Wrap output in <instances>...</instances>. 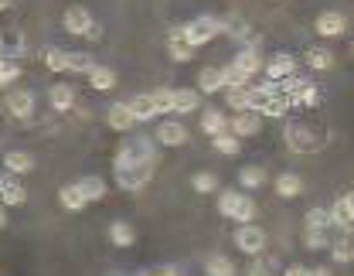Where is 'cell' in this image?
Segmentation results:
<instances>
[{"label": "cell", "mask_w": 354, "mask_h": 276, "mask_svg": "<svg viewBox=\"0 0 354 276\" xmlns=\"http://www.w3.org/2000/svg\"><path fill=\"white\" fill-rule=\"evenodd\" d=\"M218 212L225 215V219H235L239 226H245V222L256 219V201L245 198V194H239V191H221Z\"/></svg>", "instance_id": "cell-1"}, {"label": "cell", "mask_w": 354, "mask_h": 276, "mask_svg": "<svg viewBox=\"0 0 354 276\" xmlns=\"http://www.w3.org/2000/svg\"><path fill=\"white\" fill-rule=\"evenodd\" d=\"M184 28V38L191 42L194 48L208 45L212 38H218L221 31H225V24H221L218 17H212V14H205V17H194L191 24H180Z\"/></svg>", "instance_id": "cell-2"}, {"label": "cell", "mask_w": 354, "mask_h": 276, "mask_svg": "<svg viewBox=\"0 0 354 276\" xmlns=\"http://www.w3.org/2000/svg\"><path fill=\"white\" fill-rule=\"evenodd\" d=\"M157 154H153V143L143 137H130L123 140L120 154H116V167H127V164H153Z\"/></svg>", "instance_id": "cell-3"}, {"label": "cell", "mask_w": 354, "mask_h": 276, "mask_svg": "<svg viewBox=\"0 0 354 276\" xmlns=\"http://www.w3.org/2000/svg\"><path fill=\"white\" fill-rule=\"evenodd\" d=\"M150 178H153V164H127V167H116V184H120L123 191H140Z\"/></svg>", "instance_id": "cell-4"}, {"label": "cell", "mask_w": 354, "mask_h": 276, "mask_svg": "<svg viewBox=\"0 0 354 276\" xmlns=\"http://www.w3.org/2000/svg\"><path fill=\"white\" fill-rule=\"evenodd\" d=\"M235 246H239L245 256H263L266 232L259 229V226H252V222H245V226H239V229H235Z\"/></svg>", "instance_id": "cell-5"}, {"label": "cell", "mask_w": 354, "mask_h": 276, "mask_svg": "<svg viewBox=\"0 0 354 276\" xmlns=\"http://www.w3.org/2000/svg\"><path fill=\"white\" fill-rule=\"evenodd\" d=\"M330 219H334V229H341L344 235H354V194H341L330 205Z\"/></svg>", "instance_id": "cell-6"}, {"label": "cell", "mask_w": 354, "mask_h": 276, "mask_svg": "<svg viewBox=\"0 0 354 276\" xmlns=\"http://www.w3.org/2000/svg\"><path fill=\"white\" fill-rule=\"evenodd\" d=\"M62 24H65V31H68V35H79V38H86L88 31H92V24H95V21H92V14H88L82 3H75V7H68V10H65Z\"/></svg>", "instance_id": "cell-7"}, {"label": "cell", "mask_w": 354, "mask_h": 276, "mask_svg": "<svg viewBox=\"0 0 354 276\" xmlns=\"http://www.w3.org/2000/svg\"><path fill=\"white\" fill-rule=\"evenodd\" d=\"M0 201H3V208H7V205L17 208V205L28 201V187L17 181L14 174H0Z\"/></svg>", "instance_id": "cell-8"}, {"label": "cell", "mask_w": 354, "mask_h": 276, "mask_svg": "<svg viewBox=\"0 0 354 276\" xmlns=\"http://www.w3.org/2000/svg\"><path fill=\"white\" fill-rule=\"evenodd\" d=\"M344 28H348V21H344V14H337V10H324V14L317 17V24H313V31H317L320 38H341Z\"/></svg>", "instance_id": "cell-9"}, {"label": "cell", "mask_w": 354, "mask_h": 276, "mask_svg": "<svg viewBox=\"0 0 354 276\" xmlns=\"http://www.w3.org/2000/svg\"><path fill=\"white\" fill-rule=\"evenodd\" d=\"M167 55L174 62H191L194 58V45L184 38V28H171L167 31Z\"/></svg>", "instance_id": "cell-10"}, {"label": "cell", "mask_w": 354, "mask_h": 276, "mask_svg": "<svg viewBox=\"0 0 354 276\" xmlns=\"http://www.w3.org/2000/svg\"><path fill=\"white\" fill-rule=\"evenodd\" d=\"M259 127H263V116H259L256 109H242V113H235V120H232V134H235V137H256Z\"/></svg>", "instance_id": "cell-11"}, {"label": "cell", "mask_w": 354, "mask_h": 276, "mask_svg": "<svg viewBox=\"0 0 354 276\" xmlns=\"http://www.w3.org/2000/svg\"><path fill=\"white\" fill-rule=\"evenodd\" d=\"M7 109H10L14 120H28V116L35 113V95L24 92V89H14L7 95Z\"/></svg>", "instance_id": "cell-12"}, {"label": "cell", "mask_w": 354, "mask_h": 276, "mask_svg": "<svg viewBox=\"0 0 354 276\" xmlns=\"http://www.w3.org/2000/svg\"><path fill=\"white\" fill-rule=\"evenodd\" d=\"M106 120H109V127H113V130H120V134L133 130V123H136L130 102H113V106H109V113H106Z\"/></svg>", "instance_id": "cell-13"}, {"label": "cell", "mask_w": 354, "mask_h": 276, "mask_svg": "<svg viewBox=\"0 0 354 276\" xmlns=\"http://www.w3.org/2000/svg\"><path fill=\"white\" fill-rule=\"evenodd\" d=\"M286 143H290V150H317L320 147V140H310V130L304 123H290L286 127Z\"/></svg>", "instance_id": "cell-14"}, {"label": "cell", "mask_w": 354, "mask_h": 276, "mask_svg": "<svg viewBox=\"0 0 354 276\" xmlns=\"http://www.w3.org/2000/svg\"><path fill=\"white\" fill-rule=\"evenodd\" d=\"M24 51H28V42H24V35H21L17 28L0 31V55H3V58H21Z\"/></svg>", "instance_id": "cell-15"}, {"label": "cell", "mask_w": 354, "mask_h": 276, "mask_svg": "<svg viewBox=\"0 0 354 276\" xmlns=\"http://www.w3.org/2000/svg\"><path fill=\"white\" fill-rule=\"evenodd\" d=\"M3 171L7 174H31L35 171V157L24 150H7L3 154Z\"/></svg>", "instance_id": "cell-16"}, {"label": "cell", "mask_w": 354, "mask_h": 276, "mask_svg": "<svg viewBox=\"0 0 354 276\" xmlns=\"http://www.w3.org/2000/svg\"><path fill=\"white\" fill-rule=\"evenodd\" d=\"M201 130H205L208 137H218V134H228V130H232V120H228L221 109H205V113H201Z\"/></svg>", "instance_id": "cell-17"}, {"label": "cell", "mask_w": 354, "mask_h": 276, "mask_svg": "<svg viewBox=\"0 0 354 276\" xmlns=\"http://www.w3.org/2000/svg\"><path fill=\"white\" fill-rule=\"evenodd\" d=\"M297 72V58L293 55H276V58H269L266 62V75L276 82V79H290Z\"/></svg>", "instance_id": "cell-18"}, {"label": "cell", "mask_w": 354, "mask_h": 276, "mask_svg": "<svg viewBox=\"0 0 354 276\" xmlns=\"http://www.w3.org/2000/svg\"><path fill=\"white\" fill-rule=\"evenodd\" d=\"M58 201H62V208H68V212H82V208L88 205L82 184H65V187L58 191Z\"/></svg>", "instance_id": "cell-19"}, {"label": "cell", "mask_w": 354, "mask_h": 276, "mask_svg": "<svg viewBox=\"0 0 354 276\" xmlns=\"http://www.w3.org/2000/svg\"><path fill=\"white\" fill-rule=\"evenodd\" d=\"M48 102H51V109L68 113V109L75 106V92H72V86L58 82V86H51V89H48Z\"/></svg>", "instance_id": "cell-20"}, {"label": "cell", "mask_w": 354, "mask_h": 276, "mask_svg": "<svg viewBox=\"0 0 354 276\" xmlns=\"http://www.w3.org/2000/svg\"><path fill=\"white\" fill-rule=\"evenodd\" d=\"M187 137H191V134H187L184 123H164V127L157 130V140H160L164 147H184Z\"/></svg>", "instance_id": "cell-21"}, {"label": "cell", "mask_w": 354, "mask_h": 276, "mask_svg": "<svg viewBox=\"0 0 354 276\" xmlns=\"http://www.w3.org/2000/svg\"><path fill=\"white\" fill-rule=\"evenodd\" d=\"M300 191H304V178H300V174L286 171V174L276 178V194H279V198H297Z\"/></svg>", "instance_id": "cell-22"}, {"label": "cell", "mask_w": 354, "mask_h": 276, "mask_svg": "<svg viewBox=\"0 0 354 276\" xmlns=\"http://www.w3.org/2000/svg\"><path fill=\"white\" fill-rule=\"evenodd\" d=\"M201 109V95L194 89H174V109L171 113H194Z\"/></svg>", "instance_id": "cell-23"}, {"label": "cell", "mask_w": 354, "mask_h": 276, "mask_svg": "<svg viewBox=\"0 0 354 276\" xmlns=\"http://www.w3.org/2000/svg\"><path fill=\"white\" fill-rule=\"evenodd\" d=\"M130 109H133V116H136L140 123H147V120L160 116V113H157V106H153V95H133Z\"/></svg>", "instance_id": "cell-24"}, {"label": "cell", "mask_w": 354, "mask_h": 276, "mask_svg": "<svg viewBox=\"0 0 354 276\" xmlns=\"http://www.w3.org/2000/svg\"><path fill=\"white\" fill-rule=\"evenodd\" d=\"M320 102V92H317V86H310V82H304L297 92H290V109H300V106H317Z\"/></svg>", "instance_id": "cell-25"}, {"label": "cell", "mask_w": 354, "mask_h": 276, "mask_svg": "<svg viewBox=\"0 0 354 276\" xmlns=\"http://www.w3.org/2000/svg\"><path fill=\"white\" fill-rule=\"evenodd\" d=\"M235 65H239V68H242L245 75H256L259 68H266L263 58H259V51H256V48H242V51L235 55Z\"/></svg>", "instance_id": "cell-26"}, {"label": "cell", "mask_w": 354, "mask_h": 276, "mask_svg": "<svg viewBox=\"0 0 354 276\" xmlns=\"http://www.w3.org/2000/svg\"><path fill=\"white\" fill-rule=\"evenodd\" d=\"M198 89L205 92V95H212V92L225 89V82H221V68H215V65L201 68V75H198Z\"/></svg>", "instance_id": "cell-27"}, {"label": "cell", "mask_w": 354, "mask_h": 276, "mask_svg": "<svg viewBox=\"0 0 354 276\" xmlns=\"http://www.w3.org/2000/svg\"><path fill=\"white\" fill-rule=\"evenodd\" d=\"M88 86H92V89H99V92L113 89V86H116V72H113V68H106V65H95V68L88 72Z\"/></svg>", "instance_id": "cell-28"}, {"label": "cell", "mask_w": 354, "mask_h": 276, "mask_svg": "<svg viewBox=\"0 0 354 276\" xmlns=\"http://www.w3.org/2000/svg\"><path fill=\"white\" fill-rule=\"evenodd\" d=\"M109 239H113V246L130 249L133 242H136V232H133L130 222H113V226H109Z\"/></svg>", "instance_id": "cell-29"}, {"label": "cell", "mask_w": 354, "mask_h": 276, "mask_svg": "<svg viewBox=\"0 0 354 276\" xmlns=\"http://www.w3.org/2000/svg\"><path fill=\"white\" fill-rule=\"evenodd\" d=\"M249 79H252V75H245V72H242V68H239L235 62L221 68V82H225V89H239V86H249Z\"/></svg>", "instance_id": "cell-30"}, {"label": "cell", "mask_w": 354, "mask_h": 276, "mask_svg": "<svg viewBox=\"0 0 354 276\" xmlns=\"http://www.w3.org/2000/svg\"><path fill=\"white\" fill-rule=\"evenodd\" d=\"M205 273L208 276H235V263H232L228 256H208Z\"/></svg>", "instance_id": "cell-31"}, {"label": "cell", "mask_w": 354, "mask_h": 276, "mask_svg": "<svg viewBox=\"0 0 354 276\" xmlns=\"http://www.w3.org/2000/svg\"><path fill=\"white\" fill-rule=\"evenodd\" d=\"M330 256H334V263H351V259H354L351 235H341L337 242H330Z\"/></svg>", "instance_id": "cell-32"}, {"label": "cell", "mask_w": 354, "mask_h": 276, "mask_svg": "<svg viewBox=\"0 0 354 276\" xmlns=\"http://www.w3.org/2000/svg\"><path fill=\"white\" fill-rule=\"evenodd\" d=\"M65 58H68V72H79V75H88V72L95 68L92 55H86V51H68Z\"/></svg>", "instance_id": "cell-33"}, {"label": "cell", "mask_w": 354, "mask_h": 276, "mask_svg": "<svg viewBox=\"0 0 354 276\" xmlns=\"http://www.w3.org/2000/svg\"><path fill=\"white\" fill-rule=\"evenodd\" d=\"M228 106L232 109H252V86H239V89H228Z\"/></svg>", "instance_id": "cell-34"}, {"label": "cell", "mask_w": 354, "mask_h": 276, "mask_svg": "<svg viewBox=\"0 0 354 276\" xmlns=\"http://www.w3.org/2000/svg\"><path fill=\"white\" fill-rule=\"evenodd\" d=\"M79 184H82V191H86L88 201H102V198H106V191H109V187H106V181H102V178H95V174L82 178Z\"/></svg>", "instance_id": "cell-35"}, {"label": "cell", "mask_w": 354, "mask_h": 276, "mask_svg": "<svg viewBox=\"0 0 354 276\" xmlns=\"http://www.w3.org/2000/svg\"><path fill=\"white\" fill-rule=\"evenodd\" d=\"M307 65L310 68H317V72H327V68L334 65V55H330L327 48H310L307 51Z\"/></svg>", "instance_id": "cell-36"}, {"label": "cell", "mask_w": 354, "mask_h": 276, "mask_svg": "<svg viewBox=\"0 0 354 276\" xmlns=\"http://www.w3.org/2000/svg\"><path fill=\"white\" fill-rule=\"evenodd\" d=\"M239 184H242V187H263L266 171L263 167H256V164H249V167H242V171H239Z\"/></svg>", "instance_id": "cell-37"}, {"label": "cell", "mask_w": 354, "mask_h": 276, "mask_svg": "<svg viewBox=\"0 0 354 276\" xmlns=\"http://www.w3.org/2000/svg\"><path fill=\"white\" fill-rule=\"evenodd\" d=\"M334 219H330V208H310L307 212V229H327L330 232Z\"/></svg>", "instance_id": "cell-38"}, {"label": "cell", "mask_w": 354, "mask_h": 276, "mask_svg": "<svg viewBox=\"0 0 354 276\" xmlns=\"http://www.w3.org/2000/svg\"><path fill=\"white\" fill-rule=\"evenodd\" d=\"M17 79H21V65L14 58H0V89L10 86V82H17Z\"/></svg>", "instance_id": "cell-39"}, {"label": "cell", "mask_w": 354, "mask_h": 276, "mask_svg": "<svg viewBox=\"0 0 354 276\" xmlns=\"http://www.w3.org/2000/svg\"><path fill=\"white\" fill-rule=\"evenodd\" d=\"M68 51H55V48H44V65L51 68V72H68V58H65Z\"/></svg>", "instance_id": "cell-40"}, {"label": "cell", "mask_w": 354, "mask_h": 276, "mask_svg": "<svg viewBox=\"0 0 354 276\" xmlns=\"http://www.w3.org/2000/svg\"><path fill=\"white\" fill-rule=\"evenodd\" d=\"M212 143H215V150H218V154H228V157L242 150V140L232 137V134H218V137H212Z\"/></svg>", "instance_id": "cell-41"}, {"label": "cell", "mask_w": 354, "mask_h": 276, "mask_svg": "<svg viewBox=\"0 0 354 276\" xmlns=\"http://www.w3.org/2000/svg\"><path fill=\"white\" fill-rule=\"evenodd\" d=\"M194 191L198 194H212V191H218V178L212 174V171H201V174H194Z\"/></svg>", "instance_id": "cell-42"}, {"label": "cell", "mask_w": 354, "mask_h": 276, "mask_svg": "<svg viewBox=\"0 0 354 276\" xmlns=\"http://www.w3.org/2000/svg\"><path fill=\"white\" fill-rule=\"evenodd\" d=\"M221 24H225V31H228L232 38H239V42H249V24H245L242 17H225Z\"/></svg>", "instance_id": "cell-43"}, {"label": "cell", "mask_w": 354, "mask_h": 276, "mask_svg": "<svg viewBox=\"0 0 354 276\" xmlns=\"http://www.w3.org/2000/svg\"><path fill=\"white\" fill-rule=\"evenodd\" d=\"M150 95H153L157 113H171L174 109V89H157V92H150Z\"/></svg>", "instance_id": "cell-44"}, {"label": "cell", "mask_w": 354, "mask_h": 276, "mask_svg": "<svg viewBox=\"0 0 354 276\" xmlns=\"http://www.w3.org/2000/svg\"><path fill=\"white\" fill-rule=\"evenodd\" d=\"M330 246V232L327 229H307V249H327Z\"/></svg>", "instance_id": "cell-45"}, {"label": "cell", "mask_w": 354, "mask_h": 276, "mask_svg": "<svg viewBox=\"0 0 354 276\" xmlns=\"http://www.w3.org/2000/svg\"><path fill=\"white\" fill-rule=\"evenodd\" d=\"M272 270H276V259L269 256V259H259V263H256V266L249 270V276H276Z\"/></svg>", "instance_id": "cell-46"}, {"label": "cell", "mask_w": 354, "mask_h": 276, "mask_svg": "<svg viewBox=\"0 0 354 276\" xmlns=\"http://www.w3.org/2000/svg\"><path fill=\"white\" fill-rule=\"evenodd\" d=\"M140 276H180V273L171 270V266H160V270H147V273H140Z\"/></svg>", "instance_id": "cell-47"}, {"label": "cell", "mask_w": 354, "mask_h": 276, "mask_svg": "<svg viewBox=\"0 0 354 276\" xmlns=\"http://www.w3.org/2000/svg\"><path fill=\"white\" fill-rule=\"evenodd\" d=\"M283 276H310V270H307V266H290Z\"/></svg>", "instance_id": "cell-48"}, {"label": "cell", "mask_w": 354, "mask_h": 276, "mask_svg": "<svg viewBox=\"0 0 354 276\" xmlns=\"http://www.w3.org/2000/svg\"><path fill=\"white\" fill-rule=\"evenodd\" d=\"M86 38H92V42H99V38H102V28H99V24H92V31H88Z\"/></svg>", "instance_id": "cell-49"}, {"label": "cell", "mask_w": 354, "mask_h": 276, "mask_svg": "<svg viewBox=\"0 0 354 276\" xmlns=\"http://www.w3.org/2000/svg\"><path fill=\"white\" fill-rule=\"evenodd\" d=\"M310 276H334V273H330V266H317V270H310Z\"/></svg>", "instance_id": "cell-50"}, {"label": "cell", "mask_w": 354, "mask_h": 276, "mask_svg": "<svg viewBox=\"0 0 354 276\" xmlns=\"http://www.w3.org/2000/svg\"><path fill=\"white\" fill-rule=\"evenodd\" d=\"M7 226V212H3V205H0V229Z\"/></svg>", "instance_id": "cell-51"}, {"label": "cell", "mask_w": 354, "mask_h": 276, "mask_svg": "<svg viewBox=\"0 0 354 276\" xmlns=\"http://www.w3.org/2000/svg\"><path fill=\"white\" fill-rule=\"evenodd\" d=\"M10 7V0H0V10H7Z\"/></svg>", "instance_id": "cell-52"}, {"label": "cell", "mask_w": 354, "mask_h": 276, "mask_svg": "<svg viewBox=\"0 0 354 276\" xmlns=\"http://www.w3.org/2000/svg\"><path fill=\"white\" fill-rule=\"evenodd\" d=\"M109 276H127V273H109Z\"/></svg>", "instance_id": "cell-53"}, {"label": "cell", "mask_w": 354, "mask_h": 276, "mask_svg": "<svg viewBox=\"0 0 354 276\" xmlns=\"http://www.w3.org/2000/svg\"><path fill=\"white\" fill-rule=\"evenodd\" d=\"M351 55H354V45H351Z\"/></svg>", "instance_id": "cell-54"}]
</instances>
